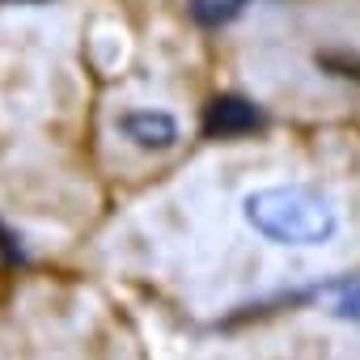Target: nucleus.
<instances>
[{
  "label": "nucleus",
  "instance_id": "obj_8",
  "mask_svg": "<svg viewBox=\"0 0 360 360\" xmlns=\"http://www.w3.org/2000/svg\"><path fill=\"white\" fill-rule=\"evenodd\" d=\"M0 5H43V0H0Z\"/></svg>",
  "mask_w": 360,
  "mask_h": 360
},
{
  "label": "nucleus",
  "instance_id": "obj_4",
  "mask_svg": "<svg viewBox=\"0 0 360 360\" xmlns=\"http://www.w3.org/2000/svg\"><path fill=\"white\" fill-rule=\"evenodd\" d=\"M314 68H318V72H326V77H339V81L360 85V51H347V47L314 51Z\"/></svg>",
  "mask_w": 360,
  "mask_h": 360
},
{
  "label": "nucleus",
  "instance_id": "obj_1",
  "mask_svg": "<svg viewBox=\"0 0 360 360\" xmlns=\"http://www.w3.org/2000/svg\"><path fill=\"white\" fill-rule=\"evenodd\" d=\"M242 217L255 233L280 246H322L339 233V217L314 187H259L242 200Z\"/></svg>",
  "mask_w": 360,
  "mask_h": 360
},
{
  "label": "nucleus",
  "instance_id": "obj_9",
  "mask_svg": "<svg viewBox=\"0 0 360 360\" xmlns=\"http://www.w3.org/2000/svg\"><path fill=\"white\" fill-rule=\"evenodd\" d=\"M238 5H242V0H238Z\"/></svg>",
  "mask_w": 360,
  "mask_h": 360
},
{
  "label": "nucleus",
  "instance_id": "obj_6",
  "mask_svg": "<svg viewBox=\"0 0 360 360\" xmlns=\"http://www.w3.org/2000/svg\"><path fill=\"white\" fill-rule=\"evenodd\" d=\"M330 288H335L330 314L343 318V322H356V318H360V280L352 276V280H339V284H330Z\"/></svg>",
  "mask_w": 360,
  "mask_h": 360
},
{
  "label": "nucleus",
  "instance_id": "obj_7",
  "mask_svg": "<svg viewBox=\"0 0 360 360\" xmlns=\"http://www.w3.org/2000/svg\"><path fill=\"white\" fill-rule=\"evenodd\" d=\"M0 259H5V267H26L30 263V255H26V246H22V238L0 221Z\"/></svg>",
  "mask_w": 360,
  "mask_h": 360
},
{
  "label": "nucleus",
  "instance_id": "obj_5",
  "mask_svg": "<svg viewBox=\"0 0 360 360\" xmlns=\"http://www.w3.org/2000/svg\"><path fill=\"white\" fill-rule=\"evenodd\" d=\"M242 13V5L238 0H191V18L200 22V26H229L233 18Z\"/></svg>",
  "mask_w": 360,
  "mask_h": 360
},
{
  "label": "nucleus",
  "instance_id": "obj_3",
  "mask_svg": "<svg viewBox=\"0 0 360 360\" xmlns=\"http://www.w3.org/2000/svg\"><path fill=\"white\" fill-rule=\"evenodd\" d=\"M119 131L136 148H148V153L178 144V119L169 110H127V115H119Z\"/></svg>",
  "mask_w": 360,
  "mask_h": 360
},
{
  "label": "nucleus",
  "instance_id": "obj_2",
  "mask_svg": "<svg viewBox=\"0 0 360 360\" xmlns=\"http://www.w3.org/2000/svg\"><path fill=\"white\" fill-rule=\"evenodd\" d=\"M267 127V110L255 102V98H242V94H221L204 106V119H200V131L208 140H238V136H255Z\"/></svg>",
  "mask_w": 360,
  "mask_h": 360
}]
</instances>
